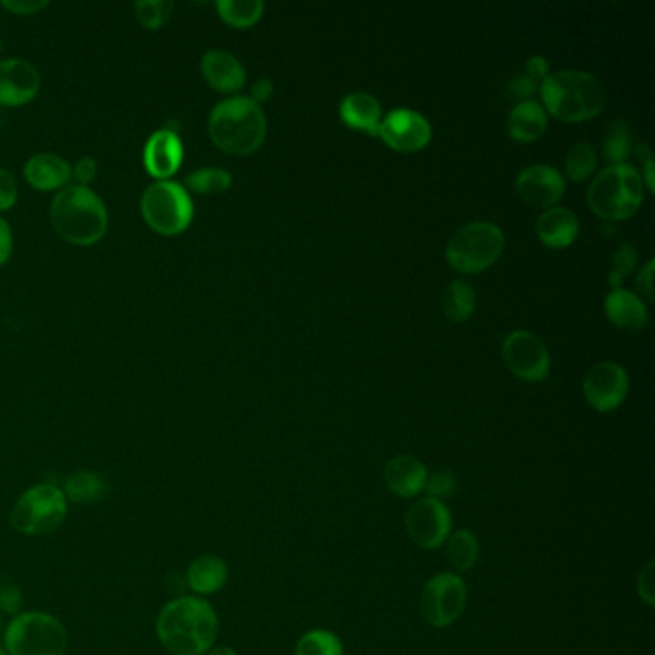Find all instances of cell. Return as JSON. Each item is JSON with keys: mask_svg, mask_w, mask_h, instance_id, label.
Listing matches in <instances>:
<instances>
[{"mask_svg": "<svg viewBox=\"0 0 655 655\" xmlns=\"http://www.w3.org/2000/svg\"><path fill=\"white\" fill-rule=\"evenodd\" d=\"M219 620L209 602L181 596L167 602L156 617V634L173 655H202L214 648Z\"/></svg>", "mask_w": 655, "mask_h": 655, "instance_id": "obj_1", "label": "cell"}, {"mask_svg": "<svg viewBox=\"0 0 655 655\" xmlns=\"http://www.w3.org/2000/svg\"><path fill=\"white\" fill-rule=\"evenodd\" d=\"M49 217L58 235L70 245H96L109 231V209L101 196L81 185H68L58 191Z\"/></svg>", "mask_w": 655, "mask_h": 655, "instance_id": "obj_2", "label": "cell"}, {"mask_svg": "<svg viewBox=\"0 0 655 655\" xmlns=\"http://www.w3.org/2000/svg\"><path fill=\"white\" fill-rule=\"evenodd\" d=\"M542 101L547 112L563 122H583L605 109L607 93L602 81L581 70L547 73L542 80Z\"/></svg>", "mask_w": 655, "mask_h": 655, "instance_id": "obj_3", "label": "cell"}, {"mask_svg": "<svg viewBox=\"0 0 655 655\" xmlns=\"http://www.w3.org/2000/svg\"><path fill=\"white\" fill-rule=\"evenodd\" d=\"M212 141L229 154H253L266 139V115L250 96H229L209 112Z\"/></svg>", "mask_w": 655, "mask_h": 655, "instance_id": "obj_4", "label": "cell"}, {"mask_svg": "<svg viewBox=\"0 0 655 655\" xmlns=\"http://www.w3.org/2000/svg\"><path fill=\"white\" fill-rule=\"evenodd\" d=\"M644 198V181L631 164H612L594 177L589 187V206L604 219L634 216Z\"/></svg>", "mask_w": 655, "mask_h": 655, "instance_id": "obj_5", "label": "cell"}, {"mask_svg": "<svg viewBox=\"0 0 655 655\" xmlns=\"http://www.w3.org/2000/svg\"><path fill=\"white\" fill-rule=\"evenodd\" d=\"M141 214L152 231L175 237L193 224L195 204L187 188L177 181H154L141 196Z\"/></svg>", "mask_w": 655, "mask_h": 655, "instance_id": "obj_6", "label": "cell"}, {"mask_svg": "<svg viewBox=\"0 0 655 655\" xmlns=\"http://www.w3.org/2000/svg\"><path fill=\"white\" fill-rule=\"evenodd\" d=\"M8 655H64L68 631L49 613H18L4 631Z\"/></svg>", "mask_w": 655, "mask_h": 655, "instance_id": "obj_7", "label": "cell"}, {"mask_svg": "<svg viewBox=\"0 0 655 655\" xmlns=\"http://www.w3.org/2000/svg\"><path fill=\"white\" fill-rule=\"evenodd\" d=\"M65 515L68 500L64 490L57 484L41 483L25 490L22 497L18 498L10 513V523L18 533L43 536L64 525Z\"/></svg>", "mask_w": 655, "mask_h": 655, "instance_id": "obj_8", "label": "cell"}, {"mask_svg": "<svg viewBox=\"0 0 655 655\" xmlns=\"http://www.w3.org/2000/svg\"><path fill=\"white\" fill-rule=\"evenodd\" d=\"M504 233L490 222H473L448 240L447 258L461 274H479L492 266L504 250Z\"/></svg>", "mask_w": 655, "mask_h": 655, "instance_id": "obj_9", "label": "cell"}, {"mask_svg": "<svg viewBox=\"0 0 655 655\" xmlns=\"http://www.w3.org/2000/svg\"><path fill=\"white\" fill-rule=\"evenodd\" d=\"M468 605V584L458 573H439L427 581L421 598L419 612L427 625L434 628L450 627L460 620L461 613Z\"/></svg>", "mask_w": 655, "mask_h": 655, "instance_id": "obj_10", "label": "cell"}, {"mask_svg": "<svg viewBox=\"0 0 655 655\" xmlns=\"http://www.w3.org/2000/svg\"><path fill=\"white\" fill-rule=\"evenodd\" d=\"M406 529L416 546L437 550L452 533V515L442 500L419 498L406 513Z\"/></svg>", "mask_w": 655, "mask_h": 655, "instance_id": "obj_11", "label": "cell"}, {"mask_svg": "<svg viewBox=\"0 0 655 655\" xmlns=\"http://www.w3.org/2000/svg\"><path fill=\"white\" fill-rule=\"evenodd\" d=\"M502 358L508 369L525 381H542L550 373V352L533 332H510L502 345Z\"/></svg>", "mask_w": 655, "mask_h": 655, "instance_id": "obj_12", "label": "cell"}, {"mask_svg": "<svg viewBox=\"0 0 655 655\" xmlns=\"http://www.w3.org/2000/svg\"><path fill=\"white\" fill-rule=\"evenodd\" d=\"M584 397L594 410L612 411L620 408L628 392V375L620 364L600 361L586 373Z\"/></svg>", "mask_w": 655, "mask_h": 655, "instance_id": "obj_13", "label": "cell"}, {"mask_svg": "<svg viewBox=\"0 0 655 655\" xmlns=\"http://www.w3.org/2000/svg\"><path fill=\"white\" fill-rule=\"evenodd\" d=\"M395 151L416 152L431 141V123L416 110L398 109L381 120L379 133Z\"/></svg>", "mask_w": 655, "mask_h": 655, "instance_id": "obj_14", "label": "cell"}, {"mask_svg": "<svg viewBox=\"0 0 655 655\" xmlns=\"http://www.w3.org/2000/svg\"><path fill=\"white\" fill-rule=\"evenodd\" d=\"M41 75L35 65L23 58L0 60V106L16 109L35 99Z\"/></svg>", "mask_w": 655, "mask_h": 655, "instance_id": "obj_15", "label": "cell"}, {"mask_svg": "<svg viewBox=\"0 0 655 655\" xmlns=\"http://www.w3.org/2000/svg\"><path fill=\"white\" fill-rule=\"evenodd\" d=\"M183 156H185L183 141L172 125L154 131L144 143V170L156 181H167L180 172Z\"/></svg>", "mask_w": 655, "mask_h": 655, "instance_id": "obj_16", "label": "cell"}, {"mask_svg": "<svg viewBox=\"0 0 655 655\" xmlns=\"http://www.w3.org/2000/svg\"><path fill=\"white\" fill-rule=\"evenodd\" d=\"M515 188L526 204L536 208H550L565 193V181L555 167L534 164L521 170L515 181Z\"/></svg>", "mask_w": 655, "mask_h": 655, "instance_id": "obj_17", "label": "cell"}, {"mask_svg": "<svg viewBox=\"0 0 655 655\" xmlns=\"http://www.w3.org/2000/svg\"><path fill=\"white\" fill-rule=\"evenodd\" d=\"M201 72L217 93H237L246 83V72L238 58L222 49L204 52Z\"/></svg>", "mask_w": 655, "mask_h": 655, "instance_id": "obj_18", "label": "cell"}, {"mask_svg": "<svg viewBox=\"0 0 655 655\" xmlns=\"http://www.w3.org/2000/svg\"><path fill=\"white\" fill-rule=\"evenodd\" d=\"M23 177L37 191H62L72 181V166L52 152H39L25 162Z\"/></svg>", "mask_w": 655, "mask_h": 655, "instance_id": "obj_19", "label": "cell"}, {"mask_svg": "<svg viewBox=\"0 0 655 655\" xmlns=\"http://www.w3.org/2000/svg\"><path fill=\"white\" fill-rule=\"evenodd\" d=\"M427 471L426 465L413 456H397L385 465L382 477L387 489L400 498H416L426 492Z\"/></svg>", "mask_w": 655, "mask_h": 655, "instance_id": "obj_20", "label": "cell"}, {"mask_svg": "<svg viewBox=\"0 0 655 655\" xmlns=\"http://www.w3.org/2000/svg\"><path fill=\"white\" fill-rule=\"evenodd\" d=\"M229 579V567L219 555L204 554L195 557L187 567V584L198 598L212 596L224 589Z\"/></svg>", "mask_w": 655, "mask_h": 655, "instance_id": "obj_21", "label": "cell"}, {"mask_svg": "<svg viewBox=\"0 0 655 655\" xmlns=\"http://www.w3.org/2000/svg\"><path fill=\"white\" fill-rule=\"evenodd\" d=\"M605 314L613 324L623 329H642L648 324V308L641 296L625 288H613L604 303Z\"/></svg>", "mask_w": 655, "mask_h": 655, "instance_id": "obj_22", "label": "cell"}, {"mask_svg": "<svg viewBox=\"0 0 655 655\" xmlns=\"http://www.w3.org/2000/svg\"><path fill=\"white\" fill-rule=\"evenodd\" d=\"M508 133L518 143H531L544 135L547 127L546 110L539 102H518L508 115Z\"/></svg>", "mask_w": 655, "mask_h": 655, "instance_id": "obj_23", "label": "cell"}, {"mask_svg": "<svg viewBox=\"0 0 655 655\" xmlns=\"http://www.w3.org/2000/svg\"><path fill=\"white\" fill-rule=\"evenodd\" d=\"M536 233L544 245L563 248L570 246L579 235V219L570 208H547L536 222Z\"/></svg>", "mask_w": 655, "mask_h": 655, "instance_id": "obj_24", "label": "cell"}, {"mask_svg": "<svg viewBox=\"0 0 655 655\" xmlns=\"http://www.w3.org/2000/svg\"><path fill=\"white\" fill-rule=\"evenodd\" d=\"M340 117L348 127L368 131L371 135L379 133L381 125V104L369 93L348 94L340 102Z\"/></svg>", "mask_w": 655, "mask_h": 655, "instance_id": "obj_25", "label": "cell"}, {"mask_svg": "<svg viewBox=\"0 0 655 655\" xmlns=\"http://www.w3.org/2000/svg\"><path fill=\"white\" fill-rule=\"evenodd\" d=\"M64 497L73 504H94L101 502L109 492V483L101 473L80 469L65 479Z\"/></svg>", "mask_w": 655, "mask_h": 655, "instance_id": "obj_26", "label": "cell"}, {"mask_svg": "<svg viewBox=\"0 0 655 655\" xmlns=\"http://www.w3.org/2000/svg\"><path fill=\"white\" fill-rule=\"evenodd\" d=\"M447 557L456 573H468L479 560V541L468 529H458L450 533L447 542Z\"/></svg>", "mask_w": 655, "mask_h": 655, "instance_id": "obj_27", "label": "cell"}, {"mask_svg": "<svg viewBox=\"0 0 655 655\" xmlns=\"http://www.w3.org/2000/svg\"><path fill=\"white\" fill-rule=\"evenodd\" d=\"M442 310L456 324L465 321L475 310V290L468 282H452L442 295Z\"/></svg>", "mask_w": 655, "mask_h": 655, "instance_id": "obj_28", "label": "cell"}, {"mask_svg": "<svg viewBox=\"0 0 655 655\" xmlns=\"http://www.w3.org/2000/svg\"><path fill=\"white\" fill-rule=\"evenodd\" d=\"M217 14L233 28H250L264 14L262 0H219Z\"/></svg>", "mask_w": 655, "mask_h": 655, "instance_id": "obj_29", "label": "cell"}, {"mask_svg": "<svg viewBox=\"0 0 655 655\" xmlns=\"http://www.w3.org/2000/svg\"><path fill=\"white\" fill-rule=\"evenodd\" d=\"M233 177L224 167H201L188 173L183 187L198 195H217L231 187Z\"/></svg>", "mask_w": 655, "mask_h": 655, "instance_id": "obj_30", "label": "cell"}, {"mask_svg": "<svg viewBox=\"0 0 655 655\" xmlns=\"http://www.w3.org/2000/svg\"><path fill=\"white\" fill-rule=\"evenodd\" d=\"M295 655H345V646L337 634L316 628L296 642Z\"/></svg>", "mask_w": 655, "mask_h": 655, "instance_id": "obj_31", "label": "cell"}, {"mask_svg": "<svg viewBox=\"0 0 655 655\" xmlns=\"http://www.w3.org/2000/svg\"><path fill=\"white\" fill-rule=\"evenodd\" d=\"M631 151H633V131L628 127V123L623 122V120L613 122L607 133H605V158L613 162V164H625Z\"/></svg>", "mask_w": 655, "mask_h": 655, "instance_id": "obj_32", "label": "cell"}, {"mask_svg": "<svg viewBox=\"0 0 655 655\" xmlns=\"http://www.w3.org/2000/svg\"><path fill=\"white\" fill-rule=\"evenodd\" d=\"M594 167H596V152L592 149V144H573L565 156V172L571 180H586L594 172Z\"/></svg>", "mask_w": 655, "mask_h": 655, "instance_id": "obj_33", "label": "cell"}, {"mask_svg": "<svg viewBox=\"0 0 655 655\" xmlns=\"http://www.w3.org/2000/svg\"><path fill=\"white\" fill-rule=\"evenodd\" d=\"M175 4L170 0H139L135 2V16L143 28L156 31L172 18Z\"/></svg>", "mask_w": 655, "mask_h": 655, "instance_id": "obj_34", "label": "cell"}, {"mask_svg": "<svg viewBox=\"0 0 655 655\" xmlns=\"http://www.w3.org/2000/svg\"><path fill=\"white\" fill-rule=\"evenodd\" d=\"M634 264H636V250H634V246L628 245V243L621 245L620 250L613 256L612 272H610V277H607L610 285L613 288H621L623 279H627L628 275L633 274Z\"/></svg>", "mask_w": 655, "mask_h": 655, "instance_id": "obj_35", "label": "cell"}, {"mask_svg": "<svg viewBox=\"0 0 655 655\" xmlns=\"http://www.w3.org/2000/svg\"><path fill=\"white\" fill-rule=\"evenodd\" d=\"M23 598L20 586L10 576L0 573V612L18 615L22 610Z\"/></svg>", "mask_w": 655, "mask_h": 655, "instance_id": "obj_36", "label": "cell"}, {"mask_svg": "<svg viewBox=\"0 0 655 655\" xmlns=\"http://www.w3.org/2000/svg\"><path fill=\"white\" fill-rule=\"evenodd\" d=\"M427 497L442 498L450 497L456 490V479L450 471H434L431 475H427L426 483Z\"/></svg>", "mask_w": 655, "mask_h": 655, "instance_id": "obj_37", "label": "cell"}, {"mask_svg": "<svg viewBox=\"0 0 655 655\" xmlns=\"http://www.w3.org/2000/svg\"><path fill=\"white\" fill-rule=\"evenodd\" d=\"M18 183H16L14 175L2 170L0 167V212H7V209L14 208L16 202H18Z\"/></svg>", "mask_w": 655, "mask_h": 655, "instance_id": "obj_38", "label": "cell"}, {"mask_svg": "<svg viewBox=\"0 0 655 655\" xmlns=\"http://www.w3.org/2000/svg\"><path fill=\"white\" fill-rule=\"evenodd\" d=\"M536 81L531 80L529 75H515L508 86H505V91H508V96H512V99H518V101L525 102L531 101V96L536 93Z\"/></svg>", "mask_w": 655, "mask_h": 655, "instance_id": "obj_39", "label": "cell"}, {"mask_svg": "<svg viewBox=\"0 0 655 655\" xmlns=\"http://www.w3.org/2000/svg\"><path fill=\"white\" fill-rule=\"evenodd\" d=\"M96 175H99V164L91 156H83L72 167V180L78 181L81 187H89L96 180Z\"/></svg>", "mask_w": 655, "mask_h": 655, "instance_id": "obj_40", "label": "cell"}, {"mask_svg": "<svg viewBox=\"0 0 655 655\" xmlns=\"http://www.w3.org/2000/svg\"><path fill=\"white\" fill-rule=\"evenodd\" d=\"M636 591H638V596H641L644 604H655L654 562L646 563V567L638 573Z\"/></svg>", "mask_w": 655, "mask_h": 655, "instance_id": "obj_41", "label": "cell"}, {"mask_svg": "<svg viewBox=\"0 0 655 655\" xmlns=\"http://www.w3.org/2000/svg\"><path fill=\"white\" fill-rule=\"evenodd\" d=\"M49 7L47 0H2V8L18 16H33Z\"/></svg>", "mask_w": 655, "mask_h": 655, "instance_id": "obj_42", "label": "cell"}, {"mask_svg": "<svg viewBox=\"0 0 655 655\" xmlns=\"http://www.w3.org/2000/svg\"><path fill=\"white\" fill-rule=\"evenodd\" d=\"M654 259H649L648 264L642 267L638 277H636V287L641 288V293H644L648 300L654 298Z\"/></svg>", "mask_w": 655, "mask_h": 655, "instance_id": "obj_43", "label": "cell"}, {"mask_svg": "<svg viewBox=\"0 0 655 655\" xmlns=\"http://www.w3.org/2000/svg\"><path fill=\"white\" fill-rule=\"evenodd\" d=\"M12 246H14L12 229H10L7 219L0 216V266L7 264L10 254H12Z\"/></svg>", "mask_w": 655, "mask_h": 655, "instance_id": "obj_44", "label": "cell"}, {"mask_svg": "<svg viewBox=\"0 0 655 655\" xmlns=\"http://www.w3.org/2000/svg\"><path fill=\"white\" fill-rule=\"evenodd\" d=\"M547 72H550V64H547L546 58H529V62H526V75L531 80H544V78H547Z\"/></svg>", "mask_w": 655, "mask_h": 655, "instance_id": "obj_45", "label": "cell"}, {"mask_svg": "<svg viewBox=\"0 0 655 655\" xmlns=\"http://www.w3.org/2000/svg\"><path fill=\"white\" fill-rule=\"evenodd\" d=\"M272 93H274V83L267 78H259L258 81H254L253 89H250V99L258 104V102L267 101Z\"/></svg>", "mask_w": 655, "mask_h": 655, "instance_id": "obj_46", "label": "cell"}, {"mask_svg": "<svg viewBox=\"0 0 655 655\" xmlns=\"http://www.w3.org/2000/svg\"><path fill=\"white\" fill-rule=\"evenodd\" d=\"M644 175H646V185H648L649 191H655L654 160H648V162H646V166H644Z\"/></svg>", "mask_w": 655, "mask_h": 655, "instance_id": "obj_47", "label": "cell"}, {"mask_svg": "<svg viewBox=\"0 0 655 655\" xmlns=\"http://www.w3.org/2000/svg\"><path fill=\"white\" fill-rule=\"evenodd\" d=\"M208 655H238L235 649L229 648V646H216V648H212L208 652Z\"/></svg>", "mask_w": 655, "mask_h": 655, "instance_id": "obj_48", "label": "cell"}, {"mask_svg": "<svg viewBox=\"0 0 655 655\" xmlns=\"http://www.w3.org/2000/svg\"><path fill=\"white\" fill-rule=\"evenodd\" d=\"M0 655H8L7 649H4V646H0Z\"/></svg>", "mask_w": 655, "mask_h": 655, "instance_id": "obj_49", "label": "cell"}, {"mask_svg": "<svg viewBox=\"0 0 655 655\" xmlns=\"http://www.w3.org/2000/svg\"><path fill=\"white\" fill-rule=\"evenodd\" d=\"M0 633H2V617H0Z\"/></svg>", "mask_w": 655, "mask_h": 655, "instance_id": "obj_50", "label": "cell"}, {"mask_svg": "<svg viewBox=\"0 0 655 655\" xmlns=\"http://www.w3.org/2000/svg\"><path fill=\"white\" fill-rule=\"evenodd\" d=\"M0 49H2V44H0Z\"/></svg>", "mask_w": 655, "mask_h": 655, "instance_id": "obj_51", "label": "cell"}]
</instances>
